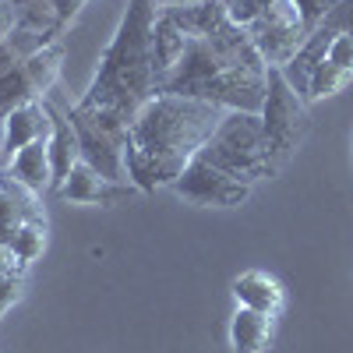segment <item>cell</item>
<instances>
[{"instance_id":"obj_12","label":"cell","mask_w":353,"mask_h":353,"mask_svg":"<svg viewBox=\"0 0 353 353\" xmlns=\"http://www.w3.org/2000/svg\"><path fill=\"white\" fill-rule=\"evenodd\" d=\"M46 106V117H50V166H53V188H61L71 170L81 163V145H78V134H74V124H71V117L68 110H61L53 99H43Z\"/></svg>"},{"instance_id":"obj_18","label":"cell","mask_w":353,"mask_h":353,"mask_svg":"<svg viewBox=\"0 0 353 353\" xmlns=\"http://www.w3.org/2000/svg\"><path fill=\"white\" fill-rule=\"evenodd\" d=\"M188 39H191V36L159 8V14H156V32H152V50H156L159 81H163V74H170L176 64H181V57H184V50H188Z\"/></svg>"},{"instance_id":"obj_30","label":"cell","mask_w":353,"mask_h":353,"mask_svg":"<svg viewBox=\"0 0 353 353\" xmlns=\"http://www.w3.org/2000/svg\"><path fill=\"white\" fill-rule=\"evenodd\" d=\"M201 0H159V8H194Z\"/></svg>"},{"instance_id":"obj_21","label":"cell","mask_w":353,"mask_h":353,"mask_svg":"<svg viewBox=\"0 0 353 353\" xmlns=\"http://www.w3.org/2000/svg\"><path fill=\"white\" fill-rule=\"evenodd\" d=\"M223 4H226V14H230L233 21H237L241 28H248L261 11H269L276 0H223Z\"/></svg>"},{"instance_id":"obj_8","label":"cell","mask_w":353,"mask_h":353,"mask_svg":"<svg viewBox=\"0 0 353 353\" xmlns=\"http://www.w3.org/2000/svg\"><path fill=\"white\" fill-rule=\"evenodd\" d=\"M61 64H64V46L53 43L32 57H25L14 71L0 78V128H4V121L18 106L46 99V92L61 78Z\"/></svg>"},{"instance_id":"obj_13","label":"cell","mask_w":353,"mask_h":353,"mask_svg":"<svg viewBox=\"0 0 353 353\" xmlns=\"http://www.w3.org/2000/svg\"><path fill=\"white\" fill-rule=\"evenodd\" d=\"M336 36H339V32H332V28H325V25H318L314 32L307 36V43L297 50V57H293L286 68H279L283 78L290 81V88H293V92H297L301 99H307V92H311V78H314L318 64L325 61V53H329V46H332Z\"/></svg>"},{"instance_id":"obj_29","label":"cell","mask_w":353,"mask_h":353,"mask_svg":"<svg viewBox=\"0 0 353 353\" xmlns=\"http://www.w3.org/2000/svg\"><path fill=\"white\" fill-rule=\"evenodd\" d=\"M14 233H18V226H11V223H0V244H4V248H11Z\"/></svg>"},{"instance_id":"obj_16","label":"cell","mask_w":353,"mask_h":353,"mask_svg":"<svg viewBox=\"0 0 353 353\" xmlns=\"http://www.w3.org/2000/svg\"><path fill=\"white\" fill-rule=\"evenodd\" d=\"M233 297H237V307H251V311H265V314H279L286 304L283 283L261 269L241 272L233 279Z\"/></svg>"},{"instance_id":"obj_11","label":"cell","mask_w":353,"mask_h":353,"mask_svg":"<svg viewBox=\"0 0 353 353\" xmlns=\"http://www.w3.org/2000/svg\"><path fill=\"white\" fill-rule=\"evenodd\" d=\"M138 188L134 184H117V181H106V176L99 170H92L88 163H78L71 170V176L57 188V194L68 198V201H78V205H103V209H110V205H121L134 194Z\"/></svg>"},{"instance_id":"obj_28","label":"cell","mask_w":353,"mask_h":353,"mask_svg":"<svg viewBox=\"0 0 353 353\" xmlns=\"http://www.w3.org/2000/svg\"><path fill=\"white\" fill-rule=\"evenodd\" d=\"M18 64H21V57L11 50V43H8V39H0V78H4L8 71H14Z\"/></svg>"},{"instance_id":"obj_9","label":"cell","mask_w":353,"mask_h":353,"mask_svg":"<svg viewBox=\"0 0 353 353\" xmlns=\"http://www.w3.org/2000/svg\"><path fill=\"white\" fill-rule=\"evenodd\" d=\"M251 188L248 181L233 176L226 170H216L212 163L205 159H191V166L176 176L173 191L181 194L184 201H194V205H216V209H241V205L251 198Z\"/></svg>"},{"instance_id":"obj_22","label":"cell","mask_w":353,"mask_h":353,"mask_svg":"<svg viewBox=\"0 0 353 353\" xmlns=\"http://www.w3.org/2000/svg\"><path fill=\"white\" fill-rule=\"evenodd\" d=\"M293 8H297L301 21L307 25V32H314V28L325 21V14L336 8V0H293Z\"/></svg>"},{"instance_id":"obj_7","label":"cell","mask_w":353,"mask_h":353,"mask_svg":"<svg viewBox=\"0 0 353 353\" xmlns=\"http://www.w3.org/2000/svg\"><path fill=\"white\" fill-rule=\"evenodd\" d=\"M248 36L254 43V50L261 53L265 68H286L297 50L307 43V25L301 21L293 0H276L269 11H261L251 25H248Z\"/></svg>"},{"instance_id":"obj_25","label":"cell","mask_w":353,"mask_h":353,"mask_svg":"<svg viewBox=\"0 0 353 353\" xmlns=\"http://www.w3.org/2000/svg\"><path fill=\"white\" fill-rule=\"evenodd\" d=\"M21 297V276H8L0 279V318H4Z\"/></svg>"},{"instance_id":"obj_20","label":"cell","mask_w":353,"mask_h":353,"mask_svg":"<svg viewBox=\"0 0 353 353\" xmlns=\"http://www.w3.org/2000/svg\"><path fill=\"white\" fill-rule=\"evenodd\" d=\"M350 81H353V78H350L346 71L332 68L329 61H321V64H318V71H314V78H311V92H307V103H318V99L339 96V92H343V88H346Z\"/></svg>"},{"instance_id":"obj_23","label":"cell","mask_w":353,"mask_h":353,"mask_svg":"<svg viewBox=\"0 0 353 353\" xmlns=\"http://www.w3.org/2000/svg\"><path fill=\"white\" fill-rule=\"evenodd\" d=\"M325 61L353 78V36H336L332 46H329V53H325Z\"/></svg>"},{"instance_id":"obj_1","label":"cell","mask_w":353,"mask_h":353,"mask_svg":"<svg viewBox=\"0 0 353 353\" xmlns=\"http://www.w3.org/2000/svg\"><path fill=\"white\" fill-rule=\"evenodd\" d=\"M219 106L184 99V96H152L128 128V181L141 194L173 188L201 145L212 138L223 121Z\"/></svg>"},{"instance_id":"obj_32","label":"cell","mask_w":353,"mask_h":353,"mask_svg":"<svg viewBox=\"0 0 353 353\" xmlns=\"http://www.w3.org/2000/svg\"><path fill=\"white\" fill-rule=\"evenodd\" d=\"M0 159H8V156H4V138H0Z\"/></svg>"},{"instance_id":"obj_27","label":"cell","mask_w":353,"mask_h":353,"mask_svg":"<svg viewBox=\"0 0 353 353\" xmlns=\"http://www.w3.org/2000/svg\"><path fill=\"white\" fill-rule=\"evenodd\" d=\"M25 269L18 265V258H14V251L11 248H4L0 244V279H8V276H21Z\"/></svg>"},{"instance_id":"obj_2","label":"cell","mask_w":353,"mask_h":353,"mask_svg":"<svg viewBox=\"0 0 353 353\" xmlns=\"http://www.w3.org/2000/svg\"><path fill=\"white\" fill-rule=\"evenodd\" d=\"M156 14L159 0H128L117 36L99 57V71L88 85V92L78 99L81 106L110 110L131 124L134 113L159 92V71L152 50Z\"/></svg>"},{"instance_id":"obj_19","label":"cell","mask_w":353,"mask_h":353,"mask_svg":"<svg viewBox=\"0 0 353 353\" xmlns=\"http://www.w3.org/2000/svg\"><path fill=\"white\" fill-rule=\"evenodd\" d=\"M43 248H46V223H21L14 241H11V251H14L21 269H28L43 254Z\"/></svg>"},{"instance_id":"obj_24","label":"cell","mask_w":353,"mask_h":353,"mask_svg":"<svg viewBox=\"0 0 353 353\" xmlns=\"http://www.w3.org/2000/svg\"><path fill=\"white\" fill-rule=\"evenodd\" d=\"M321 25L339 32V36H353V0H336V8L325 14Z\"/></svg>"},{"instance_id":"obj_5","label":"cell","mask_w":353,"mask_h":353,"mask_svg":"<svg viewBox=\"0 0 353 353\" xmlns=\"http://www.w3.org/2000/svg\"><path fill=\"white\" fill-rule=\"evenodd\" d=\"M258 117H261L265 138H269L272 173L279 176L290 166V159L297 156V149L304 145V138L311 131L307 99H301L297 92H293L279 68H269V78H265V103H261Z\"/></svg>"},{"instance_id":"obj_15","label":"cell","mask_w":353,"mask_h":353,"mask_svg":"<svg viewBox=\"0 0 353 353\" xmlns=\"http://www.w3.org/2000/svg\"><path fill=\"white\" fill-rule=\"evenodd\" d=\"M276 339V314L237 307L230 318V346L233 353H265Z\"/></svg>"},{"instance_id":"obj_3","label":"cell","mask_w":353,"mask_h":353,"mask_svg":"<svg viewBox=\"0 0 353 353\" xmlns=\"http://www.w3.org/2000/svg\"><path fill=\"white\" fill-rule=\"evenodd\" d=\"M265 78L269 71H241L233 68L226 57L201 36L188 39V50L170 74H163L159 92L166 96H184V99H201L219 110H244V113H261L265 103ZM156 92V96H159Z\"/></svg>"},{"instance_id":"obj_4","label":"cell","mask_w":353,"mask_h":353,"mask_svg":"<svg viewBox=\"0 0 353 353\" xmlns=\"http://www.w3.org/2000/svg\"><path fill=\"white\" fill-rule=\"evenodd\" d=\"M198 159L212 163L216 170H226L241 181L254 184L261 176H276L269 159V138H265L261 117L244 110H226L212 138L201 145Z\"/></svg>"},{"instance_id":"obj_31","label":"cell","mask_w":353,"mask_h":353,"mask_svg":"<svg viewBox=\"0 0 353 353\" xmlns=\"http://www.w3.org/2000/svg\"><path fill=\"white\" fill-rule=\"evenodd\" d=\"M11 8H28V4H50V0H8Z\"/></svg>"},{"instance_id":"obj_10","label":"cell","mask_w":353,"mask_h":353,"mask_svg":"<svg viewBox=\"0 0 353 353\" xmlns=\"http://www.w3.org/2000/svg\"><path fill=\"white\" fill-rule=\"evenodd\" d=\"M64 32V21L57 18L53 4H28V8H14V25L8 32L11 50L21 57H32L46 46H53Z\"/></svg>"},{"instance_id":"obj_14","label":"cell","mask_w":353,"mask_h":353,"mask_svg":"<svg viewBox=\"0 0 353 353\" xmlns=\"http://www.w3.org/2000/svg\"><path fill=\"white\" fill-rule=\"evenodd\" d=\"M0 138H4V156H8V159H11L14 152H21L25 145H32V141H39V138H50V117H46L43 99L18 106L8 121H4V128H0Z\"/></svg>"},{"instance_id":"obj_17","label":"cell","mask_w":353,"mask_h":353,"mask_svg":"<svg viewBox=\"0 0 353 353\" xmlns=\"http://www.w3.org/2000/svg\"><path fill=\"white\" fill-rule=\"evenodd\" d=\"M8 173L14 176L18 184H25L28 191L43 194L46 188H53V166H50V145L46 138L25 145L21 152H14L8 159Z\"/></svg>"},{"instance_id":"obj_6","label":"cell","mask_w":353,"mask_h":353,"mask_svg":"<svg viewBox=\"0 0 353 353\" xmlns=\"http://www.w3.org/2000/svg\"><path fill=\"white\" fill-rule=\"evenodd\" d=\"M68 117L74 124L78 145H81V163L99 170L106 181L117 184H131L128 181V121L110 110L96 106H68Z\"/></svg>"},{"instance_id":"obj_26","label":"cell","mask_w":353,"mask_h":353,"mask_svg":"<svg viewBox=\"0 0 353 353\" xmlns=\"http://www.w3.org/2000/svg\"><path fill=\"white\" fill-rule=\"evenodd\" d=\"M50 4H53V11H57V18H61L64 21V28L81 14V8L88 4V0H50Z\"/></svg>"},{"instance_id":"obj_33","label":"cell","mask_w":353,"mask_h":353,"mask_svg":"<svg viewBox=\"0 0 353 353\" xmlns=\"http://www.w3.org/2000/svg\"><path fill=\"white\" fill-rule=\"evenodd\" d=\"M0 181H4V170H0Z\"/></svg>"}]
</instances>
